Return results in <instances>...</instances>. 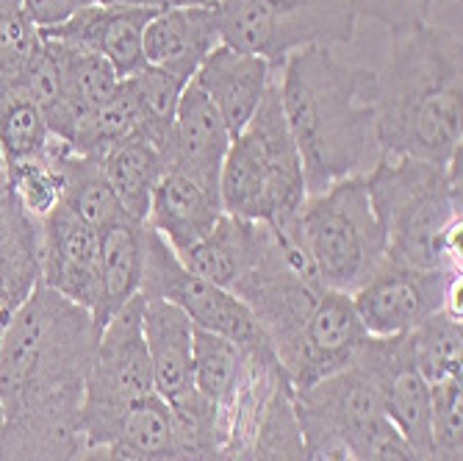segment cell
Returning a JSON list of instances; mask_svg holds the SVG:
<instances>
[{"label": "cell", "instance_id": "3", "mask_svg": "<svg viewBox=\"0 0 463 461\" xmlns=\"http://www.w3.org/2000/svg\"><path fill=\"white\" fill-rule=\"evenodd\" d=\"M389 36V59L377 72L383 156L447 164L463 150L460 31L428 20Z\"/></svg>", "mask_w": 463, "mask_h": 461}, {"label": "cell", "instance_id": "17", "mask_svg": "<svg viewBox=\"0 0 463 461\" xmlns=\"http://www.w3.org/2000/svg\"><path fill=\"white\" fill-rule=\"evenodd\" d=\"M156 12L139 6H100L92 4L80 9L67 23L42 31L53 39L75 42L80 48L100 53L119 78H128L147 67L145 62V28Z\"/></svg>", "mask_w": 463, "mask_h": 461}, {"label": "cell", "instance_id": "37", "mask_svg": "<svg viewBox=\"0 0 463 461\" xmlns=\"http://www.w3.org/2000/svg\"><path fill=\"white\" fill-rule=\"evenodd\" d=\"M42 48V31L17 9L0 12V78H20Z\"/></svg>", "mask_w": 463, "mask_h": 461}, {"label": "cell", "instance_id": "45", "mask_svg": "<svg viewBox=\"0 0 463 461\" xmlns=\"http://www.w3.org/2000/svg\"><path fill=\"white\" fill-rule=\"evenodd\" d=\"M197 4H217V0H197Z\"/></svg>", "mask_w": 463, "mask_h": 461}, {"label": "cell", "instance_id": "29", "mask_svg": "<svg viewBox=\"0 0 463 461\" xmlns=\"http://www.w3.org/2000/svg\"><path fill=\"white\" fill-rule=\"evenodd\" d=\"M53 142L51 125L39 103L17 78H0V161L17 164L48 156Z\"/></svg>", "mask_w": 463, "mask_h": 461}, {"label": "cell", "instance_id": "26", "mask_svg": "<svg viewBox=\"0 0 463 461\" xmlns=\"http://www.w3.org/2000/svg\"><path fill=\"white\" fill-rule=\"evenodd\" d=\"M48 156L59 164V170H61V181H64L61 206L67 208V212H72L78 220H83L98 231H106L109 226H114L125 217L122 206H119L117 195L111 192L98 158L72 153L56 137L51 142Z\"/></svg>", "mask_w": 463, "mask_h": 461}, {"label": "cell", "instance_id": "25", "mask_svg": "<svg viewBox=\"0 0 463 461\" xmlns=\"http://www.w3.org/2000/svg\"><path fill=\"white\" fill-rule=\"evenodd\" d=\"M87 445H119L147 461H178L173 414L161 395H147L83 431Z\"/></svg>", "mask_w": 463, "mask_h": 461}, {"label": "cell", "instance_id": "21", "mask_svg": "<svg viewBox=\"0 0 463 461\" xmlns=\"http://www.w3.org/2000/svg\"><path fill=\"white\" fill-rule=\"evenodd\" d=\"M222 215L217 195L175 170H164L150 200L147 226L181 256L212 231Z\"/></svg>", "mask_w": 463, "mask_h": 461}, {"label": "cell", "instance_id": "44", "mask_svg": "<svg viewBox=\"0 0 463 461\" xmlns=\"http://www.w3.org/2000/svg\"><path fill=\"white\" fill-rule=\"evenodd\" d=\"M20 6V0H0V12H6V9H17Z\"/></svg>", "mask_w": 463, "mask_h": 461}, {"label": "cell", "instance_id": "1", "mask_svg": "<svg viewBox=\"0 0 463 461\" xmlns=\"http://www.w3.org/2000/svg\"><path fill=\"white\" fill-rule=\"evenodd\" d=\"M100 328L92 312L36 286L0 337V461H75Z\"/></svg>", "mask_w": 463, "mask_h": 461}, {"label": "cell", "instance_id": "9", "mask_svg": "<svg viewBox=\"0 0 463 461\" xmlns=\"http://www.w3.org/2000/svg\"><path fill=\"white\" fill-rule=\"evenodd\" d=\"M353 303L369 337H400L441 309L460 314V273L422 270L386 256L353 292Z\"/></svg>", "mask_w": 463, "mask_h": 461}, {"label": "cell", "instance_id": "30", "mask_svg": "<svg viewBox=\"0 0 463 461\" xmlns=\"http://www.w3.org/2000/svg\"><path fill=\"white\" fill-rule=\"evenodd\" d=\"M244 370H247V353L236 342L217 337L212 331L194 328L192 384L203 398H208L217 406V411H225L233 403L244 381Z\"/></svg>", "mask_w": 463, "mask_h": 461}, {"label": "cell", "instance_id": "33", "mask_svg": "<svg viewBox=\"0 0 463 461\" xmlns=\"http://www.w3.org/2000/svg\"><path fill=\"white\" fill-rule=\"evenodd\" d=\"M122 87L128 90L134 109L139 114L142 139H147L161 153V148L166 145V137L173 131L178 101L186 90V83L181 78L170 75L166 70L147 64V67L137 70L134 75L122 78Z\"/></svg>", "mask_w": 463, "mask_h": 461}, {"label": "cell", "instance_id": "13", "mask_svg": "<svg viewBox=\"0 0 463 461\" xmlns=\"http://www.w3.org/2000/svg\"><path fill=\"white\" fill-rule=\"evenodd\" d=\"M233 137L225 120L194 81L178 101L173 131L161 148L164 170H175L220 197V173Z\"/></svg>", "mask_w": 463, "mask_h": 461}, {"label": "cell", "instance_id": "20", "mask_svg": "<svg viewBox=\"0 0 463 461\" xmlns=\"http://www.w3.org/2000/svg\"><path fill=\"white\" fill-rule=\"evenodd\" d=\"M42 39H45L48 51L56 59L61 81V109L51 122V134L70 148L80 120L114 95V90L119 87V75L100 53L90 48L45 34H42Z\"/></svg>", "mask_w": 463, "mask_h": 461}, {"label": "cell", "instance_id": "39", "mask_svg": "<svg viewBox=\"0 0 463 461\" xmlns=\"http://www.w3.org/2000/svg\"><path fill=\"white\" fill-rule=\"evenodd\" d=\"M92 4H95V0H20L23 12L31 17V23L39 31H48V28H56V25L67 23L80 9H87Z\"/></svg>", "mask_w": 463, "mask_h": 461}, {"label": "cell", "instance_id": "8", "mask_svg": "<svg viewBox=\"0 0 463 461\" xmlns=\"http://www.w3.org/2000/svg\"><path fill=\"white\" fill-rule=\"evenodd\" d=\"M142 295L170 301L192 320L194 328L212 331L217 337L236 342L247 356H275L256 317L250 314V309L233 292L186 270L175 250L150 226H147V247H145Z\"/></svg>", "mask_w": 463, "mask_h": 461}, {"label": "cell", "instance_id": "42", "mask_svg": "<svg viewBox=\"0 0 463 461\" xmlns=\"http://www.w3.org/2000/svg\"><path fill=\"white\" fill-rule=\"evenodd\" d=\"M311 461H355V456L350 453V447H345L339 442H330V445L311 450Z\"/></svg>", "mask_w": 463, "mask_h": 461}, {"label": "cell", "instance_id": "22", "mask_svg": "<svg viewBox=\"0 0 463 461\" xmlns=\"http://www.w3.org/2000/svg\"><path fill=\"white\" fill-rule=\"evenodd\" d=\"M267 234H269L267 223H252V220L222 215L220 223L178 259L194 275L233 292V286L261 259Z\"/></svg>", "mask_w": 463, "mask_h": 461}, {"label": "cell", "instance_id": "10", "mask_svg": "<svg viewBox=\"0 0 463 461\" xmlns=\"http://www.w3.org/2000/svg\"><path fill=\"white\" fill-rule=\"evenodd\" d=\"M142 314L145 295L139 292L100 328L83 398V431L156 392Z\"/></svg>", "mask_w": 463, "mask_h": 461}, {"label": "cell", "instance_id": "40", "mask_svg": "<svg viewBox=\"0 0 463 461\" xmlns=\"http://www.w3.org/2000/svg\"><path fill=\"white\" fill-rule=\"evenodd\" d=\"M355 461H422V458L397 434V428H392L377 442H372L361 456H355Z\"/></svg>", "mask_w": 463, "mask_h": 461}, {"label": "cell", "instance_id": "32", "mask_svg": "<svg viewBox=\"0 0 463 461\" xmlns=\"http://www.w3.org/2000/svg\"><path fill=\"white\" fill-rule=\"evenodd\" d=\"M166 406L173 414L178 461H228L220 411L212 400L192 387L189 392L166 400Z\"/></svg>", "mask_w": 463, "mask_h": 461}, {"label": "cell", "instance_id": "15", "mask_svg": "<svg viewBox=\"0 0 463 461\" xmlns=\"http://www.w3.org/2000/svg\"><path fill=\"white\" fill-rule=\"evenodd\" d=\"M366 337L369 333L355 312L353 295L325 289L306 325L298 364L288 375L294 392L308 389L317 381L347 370Z\"/></svg>", "mask_w": 463, "mask_h": 461}, {"label": "cell", "instance_id": "31", "mask_svg": "<svg viewBox=\"0 0 463 461\" xmlns=\"http://www.w3.org/2000/svg\"><path fill=\"white\" fill-rule=\"evenodd\" d=\"M408 345L419 375L430 384L463 379V325L460 314L441 309L408 333Z\"/></svg>", "mask_w": 463, "mask_h": 461}, {"label": "cell", "instance_id": "12", "mask_svg": "<svg viewBox=\"0 0 463 461\" xmlns=\"http://www.w3.org/2000/svg\"><path fill=\"white\" fill-rule=\"evenodd\" d=\"M350 367H358L366 375L377 398H381L389 423L413 447V453L422 458L430 439L433 392L413 364L408 333H400V337H366Z\"/></svg>", "mask_w": 463, "mask_h": 461}, {"label": "cell", "instance_id": "38", "mask_svg": "<svg viewBox=\"0 0 463 461\" xmlns=\"http://www.w3.org/2000/svg\"><path fill=\"white\" fill-rule=\"evenodd\" d=\"M439 0H355L358 17H369L392 31L411 28L416 23H428Z\"/></svg>", "mask_w": 463, "mask_h": 461}, {"label": "cell", "instance_id": "34", "mask_svg": "<svg viewBox=\"0 0 463 461\" xmlns=\"http://www.w3.org/2000/svg\"><path fill=\"white\" fill-rule=\"evenodd\" d=\"M142 137V125H139V114L134 109V101L128 95V90L119 87L114 90V95L109 101H103L92 114H87L80 120L78 131L70 142L72 153L90 156V158H103L109 150H114L117 145Z\"/></svg>", "mask_w": 463, "mask_h": 461}, {"label": "cell", "instance_id": "28", "mask_svg": "<svg viewBox=\"0 0 463 461\" xmlns=\"http://www.w3.org/2000/svg\"><path fill=\"white\" fill-rule=\"evenodd\" d=\"M247 461H311V447L300 426L298 406H294V387L288 375L272 387L259 414Z\"/></svg>", "mask_w": 463, "mask_h": 461}, {"label": "cell", "instance_id": "41", "mask_svg": "<svg viewBox=\"0 0 463 461\" xmlns=\"http://www.w3.org/2000/svg\"><path fill=\"white\" fill-rule=\"evenodd\" d=\"M75 461H147L137 453H131L128 447L119 445H87Z\"/></svg>", "mask_w": 463, "mask_h": 461}, {"label": "cell", "instance_id": "43", "mask_svg": "<svg viewBox=\"0 0 463 461\" xmlns=\"http://www.w3.org/2000/svg\"><path fill=\"white\" fill-rule=\"evenodd\" d=\"M95 4H100V6H128L131 0H95Z\"/></svg>", "mask_w": 463, "mask_h": 461}, {"label": "cell", "instance_id": "27", "mask_svg": "<svg viewBox=\"0 0 463 461\" xmlns=\"http://www.w3.org/2000/svg\"><path fill=\"white\" fill-rule=\"evenodd\" d=\"M103 176L117 195L125 217L137 223H147L150 200L156 192V184L164 176V158L158 148H153L147 139L137 137L117 145L100 158Z\"/></svg>", "mask_w": 463, "mask_h": 461}, {"label": "cell", "instance_id": "11", "mask_svg": "<svg viewBox=\"0 0 463 461\" xmlns=\"http://www.w3.org/2000/svg\"><path fill=\"white\" fill-rule=\"evenodd\" d=\"M294 406L311 450L339 442L350 447L353 456H361L394 428L374 387L358 367H347L308 389L294 392Z\"/></svg>", "mask_w": 463, "mask_h": 461}, {"label": "cell", "instance_id": "6", "mask_svg": "<svg viewBox=\"0 0 463 461\" xmlns=\"http://www.w3.org/2000/svg\"><path fill=\"white\" fill-rule=\"evenodd\" d=\"M325 289L353 295L386 259V234L377 223L366 181L345 178L308 195L291 226Z\"/></svg>", "mask_w": 463, "mask_h": 461}, {"label": "cell", "instance_id": "4", "mask_svg": "<svg viewBox=\"0 0 463 461\" xmlns=\"http://www.w3.org/2000/svg\"><path fill=\"white\" fill-rule=\"evenodd\" d=\"M364 181L389 259L460 273V153L447 164L383 156Z\"/></svg>", "mask_w": 463, "mask_h": 461}, {"label": "cell", "instance_id": "23", "mask_svg": "<svg viewBox=\"0 0 463 461\" xmlns=\"http://www.w3.org/2000/svg\"><path fill=\"white\" fill-rule=\"evenodd\" d=\"M142 331L153 367V387L164 400L189 392L192 384V320L161 298H145Z\"/></svg>", "mask_w": 463, "mask_h": 461}, {"label": "cell", "instance_id": "46", "mask_svg": "<svg viewBox=\"0 0 463 461\" xmlns=\"http://www.w3.org/2000/svg\"><path fill=\"white\" fill-rule=\"evenodd\" d=\"M0 170H4V161H0Z\"/></svg>", "mask_w": 463, "mask_h": 461}, {"label": "cell", "instance_id": "2", "mask_svg": "<svg viewBox=\"0 0 463 461\" xmlns=\"http://www.w3.org/2000/svg\"><path fill=\"white\" fill-rule=\"evenodd\" d=\"M275 75L308 195L366 176L383 158L377 137V72L345 64L330 48L291 53Z\"/></svg>", "mask_w": 463, "mask_h": 461}, {"label": "cell", "instance_id": "35", "mask_svg": "<svg viewBox=\"0 0 463 461\" xmlns=\"http://www.w3.org/2000/svg\"><path fill=\"white\" fill-rule=\"evenodd\" d=\"M0 178H4L6 189L20 203L23 212L39 223H45L61 206L64 181H61L59 164L51 156L6 164L4 170H0Z\"/></svg>", "mask_w": 463, "mask_h": 461}, {"label": "cell", "instance_id": "36", "mask_svg": "<svg viewBox=\"0 0 463 461\" xmlns=\"http://www.w3.org/2000/svg\"><path fill=\"white\" fill-rule=\"evenodd\" d=\"M430 439L422 461H463V379L430 387Z\"/></svg>", "mask_w": 463, "mask_h": 461}, {"label": "cell", "instance_id": "24", "mask_svg": "<svg viewBox=\"0 0 463 461\" xmlns=\"http://www.w3.org/2000/svg\"><path fill=\"white\" fill-rule=\"evenodd\" d=\"M147 223L122 217L100 231V298L92 312L95 325L103 328L125 303L142 292Z\"/></svg>", "mask_w": 463, "mask_h": 461}, {"label": "cell", "instance_id": "18", "mask_svg": "<svg viewBox=\"0 0 463 461\" xmlns=\"http://www.w3.org/2000/svg\"><path fill=\"white\" fill-rule=\"evenodd\" d=\"M192 81L214 103L231 137H236L244 131V125L252 120V114L259 111L261 101L267 98L275 81V70L261 56L236 51L231 45H220L208 53V59L200 64Z\"/></svg>", "mask_w": 463, "mask_h": 461}, {"label": "cell", "instance_id": "5", "mask_svg": "<svg viewBox=\"0 0 463 461\" xmlns=\"http://www.w3.org/2000/svg\"><path fill=\"white\" fill-rule=\"evenodd\" d=\"M306 197L303 161L283 117L278 81H272L259 111L228 148L220 203L231 217L286 228L300 215Z\"/></svg>", "mask_w": 463, "mask_h": 461}, {"label": "cell", "instance_id": "16", "mask_svg": "<svg viewBox=\"0 0 463 461\" xmlns=\"http://www.w3.org/2000/svg\"><path fill=\"white\" fill-rule=\"evenodd\" d=\"M222 45L217 4L158 12L145 28V62L189 83L200 64Z\"/></svg>", "mask_w": 463, "mask_h": 461}, {"label": "cell", "instance_id": "19", "mask_svg": "<svg viewBox=\"0 0 463 461\" xmlns=\"http://www.w3.org/2000/svg\"><path fill=\"white\" fill-rule=\"evenodd\" d=\"M42 283V223L25 215L0 178V337Z\"/></svg>", "mask_w": 463, "mask_h": 461}, {"label": "cell", "instance_id": "7", "mask_svg": "<svg viewBox=\"0 0 463 461\" xmlns=\"http://www.w3.org/2000/svg\"><path fill=\"white\" fill-rule=\"evenodd\" d=\"M222 45L261 56L278 72L303 48L350 45L355 0H217Z\"/></svg>", "mask_w": 463, "mask_h": 461}, {"label": "cell", "instance_id": "14", "mask_svg": "<svg viewBox=\"0 0 463 461\" xmlns=\"http://www.w3.org/2000/svg\"><path fill=\"white\" fill-rule=\"evenodd\" d=\"M42 286L87 312L100 298V231L64 206L42 223Z\"/></svg>", "mask_w": 463, "mask_h": 461}]
</instances>
